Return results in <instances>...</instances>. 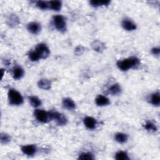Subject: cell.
<instances>
[{
    "label": "cell",
    "instance_id": "16",
    "mask_svg": "<svg viewBox=\"0 0 160 160\" xmlns=\"http://www.w3.org/2000/svg\"><path fill=\"white\" fill-rule=\"evenodd\" d=\"M121 87L118 83H115L112 84L111 86L108 89L109 92L113 95V96H116L119 94L121 92Z\"/></svg>",
    "mask_w": 160,
    "mask_h": 160
},
{
    "label": "cell",
    "instance_id": "2",
    "mask_svg": "<svg viewBox=\"0 0 160 160\" xmlns=\"http://www.w3.org/2000/svg\"><path fill=\"white\" fill-rule=\"evenodd\" d=\"M8 96L9 102L11 105L19 106L23 103V98L22 95L14 89L9 90Z\"/></svg>",
    "mask_w": 160,
    "mask_h": 160
},
{
    "label": "cell",
    "instance_id": "8",
    "mask_svg": "<svg viewBox=\"0 0 160 160\" xmlns=\"http://www.w3.org/2000/svg\"><path fill=\"white\" fill-rule=\"evenodd\" d=\"M84 126L89 129H94L96 128L98 121L96 119L91 116H86L83 119Z\"/></svg>",
    "mask_w": 160,
    "mask_h": 160
},
{
    "label": "cell",
    "instance_id": "1",
    "mask_svg": "<svg viewBox=\"0 0 160 160\" xmlns=\"http://www.w3.org/2000/svg\"><path fill=\"white\" fill-rule=\"evenodd\" d=\"M139 64V59L136 57L132 56L127 59H124L122 61H119L117 62V66L120 70L122 71H126L130 69L138 67Z\"/></svg>",
    "mask_w": 160,
    "mask_h": 160
},
{
    "label": "cell",
    "instance_id": "27",
    "mask_svg": "<svg viewBox=\"0 0 160 160\" xmlns=\"http://www.w3.org/2000/svg\"><path fill=\"white\" fill-rule=\"evenodd\" d=\"M36 6L41 9H47L49 8V3L44 1H39L36 2Z\"/></svg>",
    "mask_w": 160,
    "mask_h": 160
},
{
    "label": "cell",
    "instance_id": "20",
    "mask_svg": "<svg viewBox=\"0 0 160 160\" xmlns=\"http://www.w3.org/2000/svg\"><path fill=\"white\" fill-rule=\"evenodd\" d=\"M92 48L96 51L101 52V51H104V49L105 48V45L102 42L96 40V41H94L92 43Z\"/></svg>",
    "mask_w": 160,
    "mask_h": 160
},
{
    "label": "cell",
    "instance_id": "24",
    "mask_svg": "<svg viewBox=\"0 0 160 160\" xmlns=\"http://www.w3.org/2000/svg\"><path fill=\"white\" fill-rule=\"evenodd\" d=\"M91 5L94 7H98L101 6H107L110 3L109 1L104 0V1H91L89 2Z\"/></svg>",
    "mask_w": 160,
    "mask_h": 160
},
{
    "label": "cell",
    "instance_id": "26",
    "mask_svg": "<svg viewBox=\"0 0 160 160\" xmlns=\"http://www.w3.org/2000/svg\"><path fill=\"white\" fill-rule=\"evenodd\" d=\"M8 24L9 26H15L18 25L19 23V19L15 15H12L9 16V19H8Z\"/></svg>",
    "mask_w": 160,
    "mask_h": 160
},
{
    "label": "cell",
    "instance_id": "10",
    "mask_svg": "<svg viewBox=\"0 0 160 160\" xmlns=\"http://www.w3.org/2000/svg\"><path fill=\"white\" fill-rule=\"evenodd\" d=\"M122 28L128 31H134L136 29V24L129 19H124L122 21Z\"/></svg>",
    "mask_w": 160,
    "mask_h": 160
},
{
    "label": "cell",
    "instance_id": "3",
    "mask_svg": "<svg viewBox=\"0 0 160 160\" xmlns=\"http://www.w3.org/2000/svg\"><path fill=\"white\" fill-rule=\"evenodd\" d=\"M34 116L38 121L42 123H46L52 120L51 112L42 109H36L34 111Z\"/></svg>",
    "mask_w": 160,
    "mask_h": 160
},
{
    "label": "cell",
    "instance_id": "25",
    "mask_svg": "<svg viewBox=\"0 0 160 160\" xmlns=\"http://www.w3.org/2000/svg\"><path fill=\"white\" fill-rule=\"evenodd\" d=\"M29 58L31 61H38L39 59H41L40 56L39 55V54L36 52V51H32L31 52H29V54H28Z\"/></svg>",
    "mask_w": 160,
    "mask_h": 160
},
{
    "label": "cell",
    "instance_id": "13",
    "mask_svg": "<svg viewBox=\"0 0 160 160\" xmlns=\"http://www.w3.org/2000/svg\"><path fill=\"white\" fill-rule=\"evenodd\" d=\"M38 86L42 89L48 90L51 87V82L48 79H41L38 82Z\"/></svg>",
    "mask_w": 160,
    "mask_h": 160
},
{
    "label": "cell",
    "instance_id": "29",
    "mask_svg": "<svg viewBox=\"0 0 160 160\" xmlns=\"http://www.w3.org/2000/svg\"><path fill=\"white\" fill-rule=\"evenodd\" d=\"M151 52L152 54L155 56H159L160 53V49L159 47H154L152 48L151 49Z\"/></svg>",
    "mask_w": 160,
    "mask_h": 160
},
{
    "label": "cell",
    "instance_id": "21",
    "mask_svg": "<svg viewBox=\"0 0 160 160\" xmlns=\"http://www.w3.org/2000/svg\"><path fill=\"white\" fill-rule=\"evenodd\" d=\"M144 127L145 129H146L148 131L151 132H154L157 131V130H158L156 125L153 122H152L151 121H146L144 125Z\"/></svg>",
    "mask_w": 160,
    "mask_h": 160
},
{
    "label": "cell",
    "instance_id": "17",
    "mask_svg": "<svg viewBox=\"0 0 160 160\" xmlns=\"http://www.w3.org/2000/svg\"><path fill=\"white\" fill-rule=\"evenodd\" d=\"M150 102L154 106H159L160 104V94L159 92L157 91L152 93L150 98Z\"/></svg>",
    "mask_w": 160,
    "mask_h": 160
},
{
    "label": "cell",
    "instance_id": "28",
    "mask_svg": "<svg viewBox=\"0 0 160 160\" xmlns=\"http://www.w3.org/2000/svg\"><path fill=\"white\" fill-rule=\"evenodd\" d=\"M11 141V137L9 134L6 133L1 134V142L2 144H7Z\"/></svg>",
    "mask_w": 160,
    "mask_h": 160
},
{
    "label": "cell",
    "instance_id": "4",
    "mask_svg": "<svg viewBox=\"0 0 160 160\" xmlns=\"http://www.w3.org/2000/svg\"><path fill=\"white\" fill-rule=\"evenodd\" d=\"M53 24L56 29L60 32H64L66 30V22L64 16L62 15H56L52 19Z\"/></svg>",
    "mask_w": 160,
    "mask_h": 160
},
{
    "label": "cell",
    "instance_id": "12",
    "mask_svg": "<svg viewBox=\"0 0 160 160\" xmlns=\"http://www.w3.org/2000/svg\"><path fill=\"white\" fill-rule=\"evenodd\" d=\"M62 106L68 110H72L76 108V103L70 98H65L62 100Z\"/></svg>",
    "mask_w": 160,
    "mask_h": 160
},
{
    "label": "cell",
    "instance_id": "6",
    "mask_svg": "<svg viewBox=\"0 0 160 160\" xmlns=\"http://www.w3.org/2000/svg\"><path fill=\"white\" fill-rule=\"evenodd\" d=\"M51 112V116L52 119H54L59 126H64L66 125L68 122V119L62 113H60L59 112L55 111V112Z\"/></svg>",
    "mask_w": 160,
    "mask_h": 160
},
{
    "label": "cell",
    "instance_id": "5",
    "mask_svg": "<svg viewBox=\"0 0 160 160\" xmlns=\"http://www.w3.org/2000/svg\"><path fill=\"white\" fill-rule=\"evenodd\" d=\"M36 51L40 56L41 59L47 58L50 54V50L49 48L44 43L38 44L36 47Z\"/></svg>",
    "mask_w": 160,
    "mask_h": 160
},
{
    "label": "cell",
    "instance_id": "11",
    "mask_svg": "<svg viewBox=\"0 0 160 160\" xmlns=\"http://www.w3.org/2000/svg\"><path fill=\"white\" fill-rule=\"evenodd\" d=\"M95 102L98 106H105L110 104V101L106 96L98 95L95 99Z\"/></svg>",
    "mask_w": 160,
    "mask_h": 160
},
{
    "label": "cell",
    "instance_id": "18",
    "mask_svg": "<svg viewBox=\"0 0 160 160\" xmlns=\"http://www.w3.org/2000/svg\"><path fill=\"white\" fill-rule=\"evenodd\" d=\"M49 3V8L55 11H58L61 9L62 7V2L60 1H51L48 2Z\"/></svg>",
    "mask_w": 160,
    "mask_h": 160
},
{
    "label": "cell",
    "instance_id": "7",
    "mask_svg": "<svg viewBox=\"0 0 160 160\" xmlns=\"http://www.w3.org/2000/svg\"><path fill=\"white\" fill-rule=\"evenodd\" d=\"M21 149L23 154L29 156L34 155L37 152V147L34 144H27L22 146Z\"/></svg>",
    "mask_w": 160,
    "mask_h": 160
},
{
    "label": "cell",
    "instance_id": "14",
    "mask_svg": "<svg viewBox=\"0 0 160 160\" xmlns=\"http://www.w3.org/2000/svg\"><path fill=\"white\" fill-rule=\"evenodd\" d=\"M24 69L21 66H16L12 71V76L14 79H19L24 76Z\"/></svg>",
    "mask_w": 160,
    "mask_h": 160
},
{
    "label": "cell",
    "instance_id": "23",
    "mask_svg": "<svg viewBox=\"0 0 160 160\" xmlns=\"http://www.w3.org/2000/svg\"><path fill=\"white\" fill-rule=\"evenodd\" d=\"M115 159L117 160H128L129 159L128 153L125 151H119L115 154Z\"/></svg>",
    "mask_w": 160,
    "mask_h": 160
},
{
    "label": "cell",
    "instance_id": "9",
    "mask_svg": "<svg viewBox=\"0 0 160 160\" xmlns=\"http://www.w3.org/2000/svg\"><path fill=\"white\" fill-rule=\"evenodd\" d=\"M27 29L31 34H38L41 30V26L38 22H31L27 26Z\"/></svg>",
    "mask_w": 160,
    "mask_h": 160
},
{
    "label": "cell",
    "instance_id": "22",
    "mask_svg": "<svg viewBox=\"0 0 160 160\" xmlns=\"http://www.w3.org/2000/svg\"><path fill=\"white\" fill-rule=\"evenodd\" d=\"M78 159L81 160H93L94 159V156L90 152H84L79 155Z\"/></svg>",
    "mask_w": 160,
    "mask_h": 160
},
{
    "label": "cell",
    "instance_id": "19",
    "mask_svg": "<svg viewBox=\"0 0 160 160\" xmlns=\"http://www.w3.org/2000/svg\"><path fill=\"white\" fill-rule=\"evenodd\" d=\"M31 105L34 108H38L42 104L41 100L35 96H31L28 98Z\"/></svg>",
    "mask_w": 160,
    "mask_h": 160
},
{
    "label": "cell",
    "instance_id": "15",
    "mask_svg": "<svg viewBox=\"0 0 160 160\" xmlns=\"http://www.w3.org/2000/svg\"><path fill=\"white\" fill-rule=\"evenodd\" d=\"M114 139L116 142L120 144H123L128 141V136L123 132H117L114 135Z\"/></svg>",
    "mask_w": 160,
    "mask_h": 160
}]
</instances>
